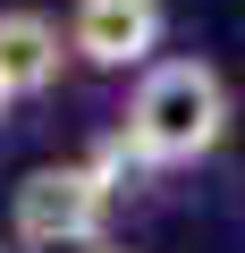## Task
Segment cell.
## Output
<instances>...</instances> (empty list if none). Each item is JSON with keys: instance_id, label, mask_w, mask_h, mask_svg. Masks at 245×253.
<instances>
[{"instance_id": "2", "label": "cell", "mask_w": 245, "mask_h": 253, "mask_svg": "<svg viewBox=\"0 0 245 253\" xmlns=\"http://www.w3.org/2000/svg\"><path fill=\"white\" fill-rule=\"evenodd\" d=\"M110 203H118V186L93 161H43L9 194V245L17 253H93V245H110Z\"/></svg>"}, {"instance_id": "3", "label": "cell", "mask_w": 245, "mask_h": 253, "mask_svg": "<svg viewBox=\"0 0 245 253\" xmlns=\"http://www.w3.org/2000/svg\"><path fill=\"white\" fill-rule=\"evenodd\" d=\"M161 34H169L161 0H76L68 9V51L85 68H101V76H127V68L144 76L152 51H161Z\"/></svg>"}, {"instance_id": "5", "label": "cell", "mask_w": 245, "mask_h": 253, "mask_svg": "<svg viewBox=\"0 0 245 253\" xmlns=\"http://www.w3.org/2000/svg\"><path fill=\"white\" fill-rule=\"evenodd\" d=\"M93 253H136V245H118V236H110V245H93Z\"/></svg>"}, {"instance_id": "6", "label": "cell", "mask_w": 245, "mask_h": 253, "mask_svg": "<svg viewBox=\"0 0 245 253\" xmlns=\"http://www.w3.org/2000/svg\"><path fill=\"white\" fill-rule=\"evenodd\" d=\"M9 101H17V93H9V84H0V118H9Z\"/></svg>"}, {"instance_id": "4", "label": "cell", "mask_w": 245, "mask_h": 253, "mask_svg": "<svg viewBox=\"0 0 245 253\" xmlns=\"http://www.w3.org/2000/svg\"><path fill=\"white\" fill-rule=\"evenodd\" d=\"M68 59H76L68 51V26L51 9H34V0H9V9H0V84H9L17 101L51 93Z\"/></svg>"}, {"instance_id": "1", "label": "cell", "mask_w": 245, "mask_h": 253, "mask_svg": "<svg viewBox=\"0 0 245 253\" xmlns=\"http://www.w3.org/2000/svg\"><path fill=\"white\" fill-rule=\"evenodd\" d=\"M228 76L195 51L178 59H152L127 93V118H118V135H127V152L144 169H195L228 144Z\"/></svg>"}]
</instances>
